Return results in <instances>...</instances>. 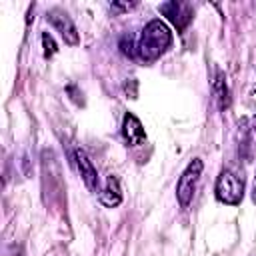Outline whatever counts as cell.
<instances>
[{"label":"cell","instance_id":"7","mask_svg":"<svg viewBox=\"0 0 256 256\" xmlns=\"http://www.w3.org/2000/svg\"><path fill=\"white\" fill-rule=\"evenodd\" d=\"M122 136L126 140L128 146H138L146 140V132H144V126L142 122L132 114V112H126L124 114V120H122Z\"/></svg>","mask_w":256,"mask_h":256},{"label":"cell","instance_id":"2","mask_svg":"<svg viewBox=\"0 0 256 256\" xmlns=\"http://www.w3.org/2000/svg\"><path fill=\"white\" fill-rule=\"evenodd\" d=\"M214 194L222 204L238 206L244 198V180L232 170H222L216 178Z\"/></svg>","mask_w":256,"mask_h":256},{"label":"cell","instance_id":"3","mask_svg":"<svg viewBox=\"0 0 256 256\" xmlns=\"http://www.w3.org/2000/svg\"><path fill=\"white\" fill-rule=\"evenodd\" d=\"M202 160L200 158H194L182 172L180 180H178V186H176V198L180 202V206H188L194 198V192H196V186H198V180H200V174H202Z\"/></svg>","mask_w":256,"mask_h":256},{"label":"cell","instance_id":"12","mask_svg":"<svg viewBox=\"0 0 256 256\" xmlns=\"http://www.w3.org/2000/svg\"><path fill=\"white\" fill-rule=\"evenodd\" d=\"M252 200L256 202V180H254V188H252Z\"/></svg>","mask_w":256,"mask_h":256},{"label":"cell","instance_id":"13","mask_svg":"<svg viewBox=\"0 0 256 256\" xmlns=\"http://www.w3.org/2000/svg\"><path fill=\"white\" fill-rule=\"evenodd\" d=\"M252 128H254V130H256V116H254V118H252Z\"/></svg>","mask_w":256,"mask_h":256},{"label":"cell","instance_id":"6","mask_svg":"<svg viewBox=\"0 0 256 256\" xmlns=\"http://www.w3.org/2000/svg\"><path fill=\"white\" fill-rule=\"evenodd\" d=\"M74 160H76V166H78V172L86 184V188L90 192H100V184H98V174H96V168L92 164V160L88 158V154L82 150V148H76L74 150Z\"/></svg>","mask_w":256,"mask_h":256},{"label":"cell","instance_id":"5","mask_svg":"<svg viewBox=\"0 0 256 256\" xmlns=\"http://www.w3.org/2000/svg\"><path fill=\"white\" fill-rule=\"evenodd\" d=\"M160 12L176 26L178 32H182L188 26V22L192 20V6L184 4V2H176V0L164 2V4H160Z\"/></svg>","mask_w":256,"mask_h":256},{"label":"cell","instance_id":"11","mask_svg":"<svg viewBox=\"0 0 256 256\" xmlns=\"http://www.w3.org/2000/svg\"><path fill=\"white\" fill-rule=\"evenodd\" d=\"M136 6V2H112L110 8L116 10V12H126V10H132Z\"/></svg>","mask_w":256,"mask_h":256},{"label":"cell","instance_id":"8","mask_svg":"<svg viewBox=\"0 0 256 256\" xmlns=\"http://www.w3.org/2000/svg\"><path fill=\"white\" fill-rule=\"evenodd\" d=\"M98 198H100V202H102L104 206H108V208H114V206H118V204L122 202L120 182H118V178H116L114 174H110V176L106 178V184H104V188H100Z\"/></svg>","mask_w":256,"mask_h":256},{"label":"cell","instance_id":"1","mask_svg":"<svg viewBox=\"0 0 256 256\" xmlns=\"http://www.w3.org/2000/svg\"><path fill=\"white\" fill-rule=\"evenodd\" d=\"M170 44H172L170 28L162 20H150L144 26L142 36L136 44V56L142 62H154L170 48Z\"/></svg>","mask_w":256,"mask_h":256},{"label":"cell","instance_id":"10","mask_svg":"<svg viewBox=\"0 0 256 256\" xmlns=\"http://www.w3.org/2000/svg\"><path fill=\"white\" fill-rule=\"evenodd\" d=\"M42 46H44V56H54V52H56V44H54V40H52V36L48 34V32H44L42 34Z\"/></svg>","mask_w":256,"mask_h":256},{"label":"cell","instance_id":"9","mask_svg":"<svg viewBox=\"0 0 256 256\" xmlns=\"http://www.w3.org/2000/svg\"><path fill=\"white\" fill-rule=\"evenodd\" d=\"M212 92H214V98H216L218 108H220L222 112L228 110V106H230V90H228L226 78H224V74H222L220 70L216 72V78H214V82H212Z\"/></svg>","mask_w":256,"mask_h":256},{"label":"cell","instance_id":"4","mask_svg":"<svg viewBox=\"0 0 256 256\" xmlns=\"http://www.w3.org/2000/svg\"><path fill=\"white\" fill-rule=\"evenodd\" d=\"M48 20H50V24L60 32V36L64 38V42H66L68 46H78V44H80V34H78V30H76L72 18H70L66 12H62V10H50V12H48Z\"/></svg>","mask_w":256,"mask_h":256}]
</instances>
